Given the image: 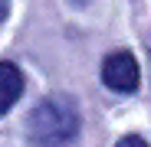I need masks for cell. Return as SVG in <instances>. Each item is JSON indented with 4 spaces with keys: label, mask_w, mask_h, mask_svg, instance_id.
Returning a JSON list of instances; mask_svg holds the SVG:
<instances>
[{
    "label": "cell",
    "mask_w": 151,
    "mask_h": 147,
    "mask_svg": "<svg viewBox=\"0 0 151 147\" xmlns=\"http://www.w3.org/2000/svg\"><path fill=\"white\" fill-rule=\"evenodd\" d=\"M79 131V111L69 98H46L40 102L30 114V124H27V134L33 144L40 147H56V144H66L76 137Z\"/></svg>",
    "instance_id": "1"
},
{
    "label": "cell",
    "mask_w": 151,
    "mask_h": 147,
    "mask_svg": "<svg viewBox=\"0 0 151 147\" xmlns=\"http://www.w3.org/2000/svg\"><path fill=\"white\" fill-rule=\"evenodd\" d=\"M102 82H105L112 92H122V95L135 92L138 82H141V69H138L135 56L125 53V49L105 56V62H102Z\"/></svg>",
    "instance_id": "2"
},
{
    "label": "cell",
    "mask_w": 151,
    "mask_h": 147,
    "mask_svg": "<svg viewBox=\"0 0 151 147\" xmlns=\"http://www.w3.org/2000/svg\"><path fill=\"white\" fill-rule=\"evenodd\" d=\"M23 95V72L13 62H0V114H7Z\"/></svg>",
    "instance_id": "3"
},
{
    "label": "cell",
    "mask_w": 151,
    "mask_h": 147,
    "mask_svg": "<svg viewBox=\"0 0 151 147\" xmlns=\"http://www.w3.org/2000/svg\"><path fill=\"white\" fill-rule=\"evenodd\" d=\"M115 147H151V144H148L145 137H138V134H128V137H122Z\"/></svg>",
    "instance_id": "4"
},
{
    "label": "cell",
    "mask_w": 151,
    "mask_h": 147,
    "mask_svg": "<svg viewBox=\"0 0 151 147\" xmlns=\"http://www.w3.org/2000/svg\"><path fill=\"white\" fill-rule=\"evenodd\" d=\"M7 13H10V0H0V20H4Z\"/></svg>",
    "instance_id": "5"
}]
</instances>
